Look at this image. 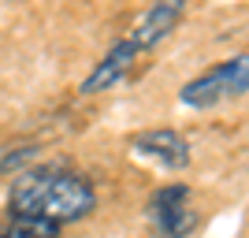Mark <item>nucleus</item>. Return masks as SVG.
Here are the masks:
<instances>
[{
    "label": "nucleus",
    "instance_id": "nucleus-8",
    "mask_svg": "<svg viewBox=\"0 0 249 238\" xmlns=\"http://www.w3.org/2000/svg\"><path fill=\"white\" fill-rule=\"evenodd\" d=\"M37 153V145H11V149H4V156H0V171H19L30 156Z\"/></svg>",
    "mask_w": 249,
    "mask_h": 238
},
{
    "label": "nucleus",
    "instance_id": "nucleus-7",
    "mask_svg": "<svg viewBox=\"0 0 249 238\" xmlns=\"http://www.w3.org/2000/svg\"><path fill=\"white\" fill-rule=\"evenodd\" d=\"M0 238H60V223L41 216H8L0 223Z\"/></svg>",
    "mask_w": 249,
    "mask_h": 238
},
{
    "label": "nucleus",
    "instance_id": "nucleus-2",
    "mask_svg": "<svg viewBox=\"0 0 249 238\" xmlns=\"http://www.w3.org/2000/svg\"><path fill=\"white\" fill-rule=\"evenodd\" d=\"M246 93H249V52H238V56L208 67L205 74L190 78L178 90V101L186 108H212V104H223V101H238Z\"/></svg>",
    "mask_w": 249,
    "mask_h": 238
},
{
    "label": "nucleus",
    "instance_id": "nucleus-1",
    "mask_svg": "<svg viewBox=\"0 0 249 238\" xmlns=\"http://www.w3.org/2000/svg\"><path fill=\"white\" fill-rule=\"evenodd\" d=\"M93 208V183L67 167H22L8 186V216H41L63 227L86 220Z\"/></svg>",
    "mask_w": 249,
    "mask_h": 238
},
{
    "label": "nucleus",
    "instance_id": "nucleus-3",
    "mask_svg": "<svg viewBox=\"0 0 249 238\" xmlns=\"http://www.w3.org/2000/svg\"><path fill=\"white\" fill-rule=\"evenodd\" d=\"M145 220L153 223V231L160 238H186L201 223V216L190 205V186H182V183H171V186L156 190L145 205Z\"/></svg>",
    "mask_w": 249,
    "mask_h": 238
},
{
    "label": "nucleus",
    "instance_id": "nucleus-4",
    "mask_svg": "<svg viewBox=\"0 0 249 238\" xmlns=\"http://www.w3.org/2000/svg\"><path fill=\"white\" fill-rule=\"evenodd\" d=\"M130 149L145 160H156L167 171H182L190 167V142L171 127H156V130H142L130 138Z\"/></svg>",
    "mask_w": 249,
    "mask_h": 238
},
{
    "label": "nucleus",
    "instance_id": "nucleus-5",
    "mask_svg": "<svg viewBox=\"0 0 249 238\" xmlns=\"http://www.w3.org/2000/svg\"><path fill=\"white\" fill-rule=\"evenodd\" d=\"M138 56H142V49H138L134 37H130V34H126V37H119V41H115L112 49L101 56V63L86 74L82 93H104V90H112L119 78H126V71L134 67Z\"/></svg>",
    "mask_w": 249,
    "mask_h": 238
},
{
    "label": "nucleus",
    "instance_id": "nucleus-6",
    "mask_svg": "<svg viewBox=\"0 0 249 238\" xmlns=\"http://www.w3.org/2000/svg\"><path fill=\"white\" fill-rule=\"evenodd\" d=\"M182 11H186V4H182V0H164V4H153V8L138 19V26L130 30V37L138 41V49H142V52H153L156 45L167 37V34H175L178 19H182Z\"/></svg>",
    "mask_w": 249,
    "mask_h": 238
}]
</instances>
